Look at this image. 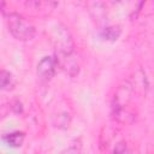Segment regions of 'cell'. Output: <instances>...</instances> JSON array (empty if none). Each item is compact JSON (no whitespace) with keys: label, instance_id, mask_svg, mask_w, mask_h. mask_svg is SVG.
<instances>
[{"label":"cell","instance_id":"obj_13","mask_svg":"<svg viewBox=\"0 0 154 154\" xmlns=\"http://www.w3.org/2000/svg\"><path fill=\"white\" fill-rule=\"evenodd\" d=\"M73 2L76 5H78V6H85L87 2H88V0H73Z\"/></svg>","mask_w":154,"mask_h":154},{"label":"cell","instance_id":"obj_4","mask_svg":"<svg viewBox=\"0 0 154 154\" xmlns=\"http://www.w3.org/2000/svg\"><path fill=\"white\" fill-rule=\"evenodd\" d=\"M57 67H58V59L52 55H46L37 63L36 73L40 79L49 81L54 76Z\"/></svg>","mask_w":154,"mask_h":154},{"label":"cell","instance_id":"obj_11","mask_svg":"<svg viewBox=\"0 0 154 154\" xmlns=\"http://www.w3.org/2000/svg\"><path fill=\"white\" fill-rule=\"evenodd\" d=\"M120 34H122V29L119 25H111V26L103 28L100 35L106 41H117Z\"/></svg>","mask_w":154,"mask_h":154},{"label":"cell","instance_id":"obj_2","mask_svg":"<svg viewBox=\"0 0 154 154\" xmlns=\"http://www.w3.org/2000/svg\"><path fill=\"white\" fill-rule=\"evenodd\" d=\"M52 42L58 55H65L75 52V43L69 28L58 23L52 29Z\"/></svg>","mask_w":154,"mask_h":154},{"label":"cell","instance_id":"obj_8","mask_svg":"<svg viewBox=\"0 0 154 154\" xmlns=\"http://www.w3.org/2000/svg\"><path fill=\"white\" fill-rule=\"evenodd\" d=\"M24 132L22 131H12V132H8V134H4L2 135V141L12 147V148H18L23 144L24 142Z\"/></svg>","mask_w":154,"mask_h":154},{"label":"cell","instance_id":"obj_14","mask_svg":"<svg viewBox=\"0 0 154 154\" xmlns=\"http://www.w3.org/2000/svg\"><path fill=\"white\" fill-rule=\"evenodd\" d=\"M109 1H111L112 4H118V2H120L122 0H109Z\"/></svg>","mask_w":154,"mask_h":154},{"label":"cell","instance_id":"obj_5","mask_svg":"<svg viewBox=\"0 0 154 154\" xmlns=\"http://www.w3.org/2000/svg\"><path fill=\"white\" fill-rule=\"evenodd\" d=\"M57 59H58V66H60L66 75L71 77H75L76 75H78L79 63H78V57L75 54V52L65 55H58Z\"/></svg>","mask_w":154,"mask_h":154},{"label":"cell","instance_id":"obj_3","mask_svg":"<svg viewBox=\"0 0 154 154\" xmlns=\"http://www.w3.org/2000/svg\"><path fill=\"white\" fill-rule=\"evenodd\" d=\"M57 6L58 2L55 0H25V8L31 14L40 17L49 16Z\"/></svg>","mask_w":154,"mask_h":154},{"label":"cell","instance_id":"obj_10","mask_svg":"<svg viewBox=\"0 0 154 154\" xmlns=\"http://www.w3.org/2000/svg\"><path fill=\"white\" fill-rule=\"evenodd\" d=\"M16 85V79L10 71H0V87L2 90H12Z\"/></svg>","mask_w":154,"mask_h":154},{"label":"cell","instance_id":"obj_7","mask_svg":"<svg viewBox=\"0 0 154 154\" xmlns=\"http://www.w3.org/2000/svg\"><path fill=\"white\" fill-rule=\"evenodd\" d=\"M85 7H88V12L96 24H102L107 19L106 6L102 0H88Z\"/></svg>","mask_w":154,"mask_h":154},{"label":"cell","instance_id":"obj_1","mask_svg":"<svg viewBox=\"0 0 154 154\" xmlns=\"http://www.w3.org/2000/svg\"><path fill=\"white\" fill-rule=\"evenodd\" d=\"M6 25L10 34L18 41H30L36 35L35 26L19 13L6 14Z\"/></svg>","mask_w":154,"mask_h":154},{"label":"cell","instance_id":"obj_9","mask_svg":"<svg viewBox=\"0 0 154 154\" xmlns=\"http://www.w3.org/2000/svg\"><path fill=\"white\" fill-rule=\"evenodd\" d=\"M52 122H53V125L55 128H59V129H65L69 126L70 122H71V114L64 109V111H58L57 113L53 114L52 117Z\"/></svg>","mask_w":154,"mask_h":154},{"label":"cell","instance_id":"obj_6","mask_svg":"<svg viewBox=\"0 0 154 154\" xmlns=\"http://www.w3.org/2000/svg\"><path fill=\"white\" fill-rule=\"evenodd\" d=\"M112 118L114 122L119 124H131L136 119V112L131 106H119L112 107Z\"/></svg>","mask_w":154,"mask_h":154},{"label":"cell","instance_id":"obj_12","mask_svg":"<svg viewBox=\"0 0 154 154\" xmlns=\"http://www.w3.org/2000/svg\"><path fill=\"white\" fill-rule=\"evenodd\" d=\"M113 153H120V154H124V153H130L132 152L131 148H129V144L124 141H120V142H117L114 148L112 149Z\"/></svg>","mask_w":154,"mask_h":154}]
</instances>
